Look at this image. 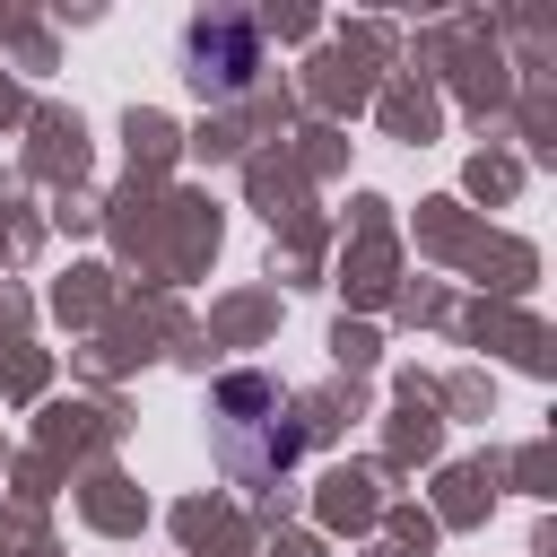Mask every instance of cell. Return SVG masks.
<instances>
[{"label":"cell","instance_id":"1","mask_svg":"<svg viewBox=\"0 0 557 557\" xmlns=\"http://www.w3.org/2000/svg\"><path fill=\"white\" fill-rule=\"evenodd\" d=\"M209 426H218L226 479H244V487H270V479L296 470V453H305V418L278 400L270 374H226V383L209 392Z\"/></svg>","mask_w":557,"mask_h":557},{"label":"cell","instance_id":"2","mask_svg":"<svg viewBox=\"0 0 557 557\" xmlns=\"http://www.w3.org/2000/svg\"><path fill=\"white\" fill-rule=\"evenodd\" d=\"M252 70H261V35H252V17L218 9V17H191V26H183V78H191V96L226 104V96L252 87Z\"/></svg>","mask_w":557,"mask_h":557}]
</instances>
